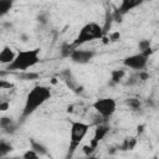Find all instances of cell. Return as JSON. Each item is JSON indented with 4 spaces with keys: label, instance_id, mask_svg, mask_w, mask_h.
Wrapping results in <instances>:
<instances>
[{
    "label": "cell",
    "instance_id": "obj_27",
    "mask_svg": "<svg viewBox=\"0 0 159 159\" xmlns=\"http://www.w3.org/2000/svg\"><path fill=\"white\" fill-rule=\"evenodd\" d=\"M158 106H159V102H158Z\"/></svg>",
    "mask_w": 159,
    "mask_h": 159
},
{
    "label": "cell",
    "instance_id": "obj_19",
    "mask_svg": "<svg viewBox=\"0 0 159 159\" xmlns=\"http://www.w3.org/2000/svg\"><path fill=\"white\" fill-rule=\"evenodd\" d=\"M12 150V145L5 140H1L0 142V157H5Z\"/></svg>",
    "mask_w": 159,
    "mask_h": 159
},
{
    "label": "cell",
    "instance_id": "obj_5",
    "mask_svg": "<svg viewBox=\"0 0 159 159\" xmlns=\"http://www.w3.org/2000/svg\"><path fill=\"white\" fill-rule=\"evenodd\" d=\"M92 107L98 116H101L104 120H108L117 109V102L112 97H102L93 102Z\"/></svg>",
    "mask_w": 159,
    "mask_h": 159
},
{
    "label": "cell",
    "instance_id": "obj_13",
    "mask_svg": "<svg viewBox=\"0 0 159 159\" xmlns=\"http://www.w3.org/2000/svg\"><path fill=\"white\" fill-rule=\"evenodd\" d=\"M135 144H137L135 138H125L123 140V143L118 148H119V150H123V152H125V150H133L134 147H135Z\"/></svg>",
    "mask_w": 159,
    "mask_h": 159
},
{
    "label": "cell",
    "instance_id": "obj_25",
    "mask_svg": "<svg viewBox=\"0 0 159 159\" xmlns=\"http://www.w3.org/2000/svg\"><path fill=\"white\" fill-rule=\"evenodd\" d=\"M0 87H1L2 89H5V88H10V87H12V84H11V83H6L5 80H1V81H0Z\"/></svg>",
    "mask_w": 159,
    "mask_h": 159
},
{
    "label": "cell",
    "instance_id": "obj_17",
    "mask_svg": "<svg viewBox=\"0 0 159 159\" xmlns=\"http://www.w3.org/2000/svg\"><path fill=\"white\" fill-rule=\"evenodd\" d=\"M14 1L15 0H0V14H1V16L6 15L10 11V9L14 5Z\"/></svg>",
    "mask_w": 159,
    "mask_h": 159
},
{
    "label": "cell",
    "instance_id": "obj_7",
    "mask_svg": "<svg viewBox=\"0 0 159 159\" xmlns=\"http://www.w3.org/2000/svg\"><path fill=\"white\" fill-rule=\"evenodd\" d=\"M144 2V0H122L120 1V5L118 6V9L116 10L114 15H113V19L118 22L122 21V16H124L125 14H128L129 11H132L133 9L140 6Z\"/></svg>",
    "mask_w": 159,
    "mask_h": 159
},
{
    "label": "cell",
    "instance_id": "obj_22",
    "mask_svg": "<svg viewBox=\"0 0 159 159\" xmlns=\"http://www.w3.org/2000/svg\"><path fill=\"white\" fill-rule=\"evenodd\" d=\"M119 39H120V34H119L118 31H117V32H113V34L109 35V41H112V42L119 40Z\"/></svg>",
    "mask_w": 159,
    "mask_h": 159
},
{
    "label": "cell",
    "instance_id": "obj_12",
    "mask_svg": "<svg viewBox=\"0 0 159 159\" xmlns=\"http://www.w3.org/2000/svg\"><path fill=\"white\" fill-rule=\"evenodd\" d=\"M125 77V70L123 68H116L111 72V84H118L123 81Z\"/></svg>",
    "mask_w": 159,
    "mask_h": 159
},
{
    "label": "cell",
    "instance_id": "obj_11",
    "mask_svg": "<svg viewBox=\"0 0 159 159\" xmlns=\"http://www.w3.org/2000/svg\"><path fill=\"white\" fill-rule=\"evenodd\" d=\"M15 56H16V53L14 52V50L11 47H9V46H5L1 50V52H0V62L2 65H6L7 66V65H10L14 61Z\"/></svg>",
    "mask_w": 159,
    "mask_h": 159
},
{
    "label": "cell",
    "instance_id": "obj_23",
    "mask_svg": "<svg viewBox=\"0 0 159 159\" xmlns=\"http://www.w3.org/2000/svg\"><path fill=\"white\" fill-rule=\"evenodd\" d=\"M83 152H84L86 155H92V153L94 152V149L88 144V145H84V147H83Z\"/></svg>",
    "mask_w": 159,
    "mask_h": 159
},
{
    "label": "cell",
    "instance_id": "obj_20",
    "mask_svg": "<svg viewBox=\"0 0 159 159\" xmlns=\"http://www.w3.org/2000/svg\"><path fill=\"white\" fill-rule=\"evenodd\" d=\"M39 73H36V72H27V71H25V72H21L20 75H19V77L20 78H22V80H25V81H31V80H36V78H39Z\"/></svg>",
    "mask_w": 159,
    "mask_h": 159
},
{
    "label": "cell",
    "instance_id": "obj_16",
    "mask_svg": "<svg viewBox=\"0 0 159 159\" xmlns=\"http://www.w3.org/2000/svg\"><path fill=\"white\" fill-rule=\"evenodd\" d=\"M150 40H147V39H143L138 42V48L140 50V52H145L148 55H152V47H150Z\"/></svg>",
    "mask_w": 159,
    "mask_h": 159
},
{
    "label": "cell",
    "instance_id": "obj_10",
    "mask_svg": "<svg viewBox=\"0 0 159 159\" xmlns=\"http://www.w3.org/2000/svg\"><path fill=\"white\" fill-rule=\"evenodd\" d=\"M0 128L7 134H12L16 130V123L12 120V118L4 116L0 118Z\"/></svg>",
    "mask_w": 159,
    "mask_h": 159
},
{
    "label": "cell",
    "instance_id": "obj_24",
    "mask_svg": "<svg viewBox=\"0 0 159 159\" xmlns=\"http://www.w3.org/2000/svg\"><path fill=\"white\" fill-rule=\"evenodd\" d=\"M9 106H10V103H9V102H6V101H1V102H0V111H2V112L7 111Z\"/></svg>",
    "mask_w": 159,
    "mask_h": 159
},
{
    "label": "cell",
    "instance_id": "obj_26",
    "mask_svg": "<svg viewBox=\"0 0 159 159\" xmlns=\"http://www.w3.org/2000/svg\"><path fill=\"white\" fill-rule=\"evenodd\" d=\"M46 21H47V17H46V15H45V14H41V15H39V22L46 24Z\"/></svg>",
    "mask_w": 159,
    "mask_h": 159
},
{
    "label": "cell",
    "instance_id": "obj_3",
    "mask_svg": "<svg viewBox=\"0 0 159 159\" xmlns=\"http://www.w3.org/2000/svg\"><path fill=\"white\" fill-rule=\"evenodd\" d=\"M103 36H104L103 27L99 24L91 21V22H87L86 25H83L80 29V31H78L76 39L73 40L72 45H73V47H80V46H82L87 42H91L93 40L102 39Z\"/></svg>",
    "mask_w": 159,
    "mask_h": 159
},
{
    "label": "cell",
    "instance_id": "obj_18",
    "mask_svg": "<svg viewBox=\"0 0 159 159\" xmlns=\"http://www.w3.org/2000/svg\"><path fill=\"white\" fill-rule=\"evenodd\" d=\"M76 47H73V45L72 43H67V42H65V43H62V46H61V56L62 57H68L70 58V56H71V53H72V51L75 50Z\"/></svg>",
    "mask_w": 159,
    "mask_h": 159
},
{
    "label": "cell",
    "instance_id": "obj_15",
    "mask_svg": "<svg viewBox=\"0 0 159 159\" xmlns=\"http://www.w3.org/2000/svg\"><path fill=\"white\" fill-rule=\"evenodd\" d=\"M125 104H127L130 109H133V111H139L140 107H142L140 99H139V98H135V97H129V98H127V99H125Z\"/></svg>",
    "mask_w": 159,
    "mask_h": 159
},
{
    "label": "cell",
    "instance_id": "obj_9",
    "mask_svg": "<svg viewBox=\"0 0 159 159\" xmlns=\"http://www.w3.org/2000/svg\"><path fill=\"white\" fill-rule=\"evenodd\" d=\"M109 129H111V127L107 124V122H103V123H99V124L96 125L93 138H92V140L89 142V145H91L94 150L97 149L99 142L103 140V139L106 138V135L109 133Z\"/></svg>",
    "mask_w": 159,
    "mask_h": 159
},
{
    "label": "cell",
    "instance_id": "obj_8",
    "mask_svg": "<svg viewBox=\"0 0 159 159\" xmlns=\"http://www.w3.org/2000/svg\"><path fill=\"white\" fill-rule=\"evenodd\" d=\"M94 56H96V52L93 50H83V48L76 47L72 51L70 60L75 63H78V65H86V63L91 62Z\"/></svg>",
    "mask_w": 159,
    "mask_h": 159
},
{
    "label": "cell",
    "instance_id": "obj_6",
    "mask_svg": "<svg viewBox=\"0 0 159 159\" xmlns=\"http://www.w3.org/2000/svg\"><path fill=\"white\" fill-rule=\"evenodd\" d=\"M149 56L150 55H148L145 52L134 53V55L127 56L123 60V65H124V67L130 68V70H134V71H143L147 67Z\"/></svg>",
    "mask_w": 159,
    "mask_h": 159
},
{
    "label": "cell",
    "instance_id": "obj_2",
    "mask_svg": "<svg viewBox=\"0 0 159 159\" xmlns=\"http://www.w3.org/2000/svg\"><path fill=\"white\" fill-rule=\"evenodd\" d=\"M40 53H41V50L39 47L30 48V50H21L16 52L14 61L6 66V70L16 71V72L29 71V68H32L40 62Z\"/></svg>",
    "mask_w": 159,
    "mask_h": 159
},
{
    "label": "cell",
    "instance_id": "obj_4",
    "mask_svg": "<svg viewBox=\"0 0 159 159\" xmlns=\"http://www.w3.org/2000/svg\"><path fill=\"white\" fill-rule=\"evenodd\" d=\"M89 128H91V124L84 123V122H81V120L71 122V128H70V145H68L67 158L73 157L76 149L78 148V145L82 143V140L87 135Z\"/></svg>",
    "mask_w": 159,
    "mask_h": 159
},
{
    "label": "cell",
    "instance_id": "obj_1",
    "mask_svg": "<svg viewBox=\"0 0 159 159\" xmlns=\"http://www.w3.org/2000/svg\"><path fill=\"white\" fill-rule=\"evenodd\" d=\"M50 98H51V91L47 86H42V84L35 86L32 89H30V92L26 96L25 104L22 108V118L30 117L34 112H36L39 107H41Z\"/></svg>",
    "mask_w": 159,
    "mask_h": 159
},
{
    "label": "cell",
    "instance_id": "obj_14",
    "mask_svg": "<svg viewBox=\"0 0 159 159\" xmlns=\"http://www.w3.org/2000/svg\"><path fill=\"white\" fill-rule=\"evenodd\" d=\"M30 144H31V148H32L35 152H37L40 155H46V154H47V148H46L42 143L31 139V140H30Z\"/></svg>",
    "mask_w": 159,
    "mask_h": 159
},
{
    "label": "cell",
    "instance_id": "obj_21",
    "mask_svg": "<svg viewBox=\"0 0 159 159\" xmlns=\"http://www.w3.org/2000/svg\"><path fill=\"white\" fill-rule=\"evenodd\" d=\"M39 157H40V154H39L37 152H35L32 148L29 149V150H26V152L22 154V158H25V159H36V158H39Z\"/></svg>",
    "mask_w": 159,
    "mask_h": 159
}]
</instances>
